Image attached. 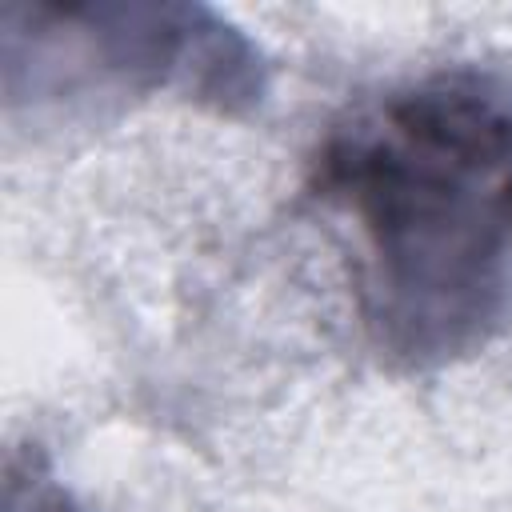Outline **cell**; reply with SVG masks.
<instances>
[{"instance_id":"obj_1","label":"cell","mask_w":512,"mask_h":512,"mask_svg":"<svg viewBox=\"0 0 512 512\" xmlns=\"http://www.w3.org/2000/svg\"><path fill=\"white\" fill-rule=\"evenodd\" d=\"M380 292L416 340L484 320L512 260V116L476 92L392 104L336 156Z\"/></svg>"}]
</instances>
